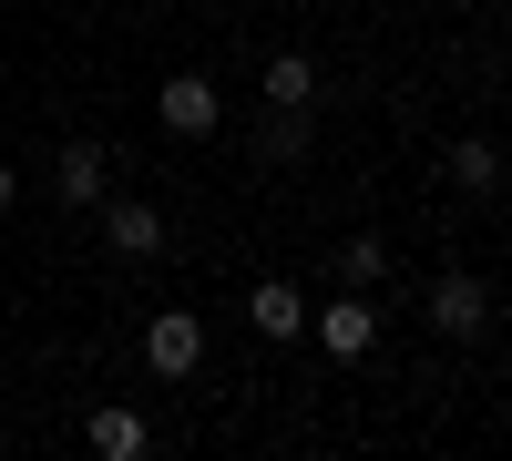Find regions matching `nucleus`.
<instances>
[{"label": "nucleus", "mask_w": 512, "mask_h": 461, "mask_svg": "<svg viewBox=\"0 0 512 461\" xmlns=\"http://www.w3.org/2000/svg\"><path fill=\"white\" fill-rule=\"evenodd\" d=\"M52 195L72 205V216H103V195H113V154H103L93 134H72V144L52 154Z\"/></svg>", "instance_id": "nucleus-1"}, {"label": "nucleus", "mask_w": 512, "mask_h": 461, "mask_svg": "<svg viewBox=\"0 0 512 461\" xmlns=\"http://www.w3.org/2000/svg\"><path fill=\"white\" fill-rule=\"evenodd\" d=\"M431 328H441V339H482V328H492V287H482L472 267L431 277Z\"/></svg>", "instance_id": "nucleus-2"}, {"label": "nucleus", "mask_w": 512, "mask_h": 461, "mask_svg": "<svg viewBox=\"0 0 512 461\" xmlns=\"http://www.w3.org/2000/svg\"><path fill=\"white\" fill-rule=\"evenodd\" d=\"M154 113H164V134H185V144H195V134H216V113H226V103H216V82H205V72H164Z\"/></svg>", "instance_id": "nucleus-3"}, {"label": "nucleus", "mask_w": 512, "mask_h": 461, "mask_svg": "<svg viewBox=\"0 0 512 461\" xmlns=\"http://www.w3.org/2000/svg\"><path fill=\"white\" fill-rule=\"evenodd\" d=\"M195 359H205V328H195L185 308H164V318L144 328V369H154V380H195Z\"/></svg>", "instance_id": "nucleus-4"}, {"label": "nucleus", "mask_w": 512, "mask_h": 461, "mask_svg": "<svg viewBox=\"0 0 512 461\" xmlns=\"http://www.w3.org/2000/svg\"><path fill=\"white\" fill-rule=\"evenodd\" d=\"M103 236L123 246V257H164V205H144V195H103Z\"/></svg>", "instance_id": "nucleus-5"}, {"label": "nucleus", "mask_w": 512, "mask_h": 461, "mask_svg": "<svg viewBox=\"0 0 512 461\" xmlns=\"http://www.w3.org/2000/svg\"><path fill=\"white\" fill-rule=\"evenodd\" d=\"M308 328H318V349H328V359H369V339H379V308H369V298H328Z\"/></svg>", "instance_id": "nucleus-6"}, {"label": "nucleus", "mask_w": 512, "mask_h": 461, "mask_svg": "<svg viewBox=\"0 0 512 461\" xmlns=\"http://www.w3.org/2000/svg\"><path fill=\"white\" fill-rule=\"evenodd\" d=\"M308 134H318L308 103H267V113H256V154H267V164H297V154H308Z\"/></svg>", "instance_id": "nucleus-7"}, {"label": "nucleus", "mask_w": 512, "mask_h": 461, "mask_svg": "<svg viewBox=\"0 0 512 461\" xmlns=\"http://www.w3.org/2000/svg\"><path fill=\"white\" fill-rule=\"evenodd\" d=\"M246 318H256V339H297V328H308V298H297L287 277H267V287L246 298Z\"/></svg>", "instance_id": "nucleus-8"}, {"label": "nucleus", "mask_w": 512, "mask_h": 461, "mask_svg": "<svg viewBox=\"0 0 512 461\" xmlns=\"http://www.w3.org/2000/svg\"><path fill=\"white\" fill-rule=\"evenodd\" d=\"M451 185L492 195V185H502V144H492V134H451Z\"/></svg>", "instance_id": "nucleus-9"}, {"label": "nucleus", "mask_w": 512, "mask_h": 461, "mask_svg": "<svg viewBox=\"0 0 512 461\" xmlns=\"http://www.w3.org/2000/svg\"><path fill=\"white\" fill-rule=\"evenodd\" d=\"M82 441H93L103 461H134V451H144V410H93V421H82Z\"/></svg>", "instance_id": "nucleus-10"}, {"label": "nucleus", "mask_w": 512, "mask_h": 461, "mask_svg": "<svg viewBox=\"0 0 512 461\" xmlns=\"http://www.w3.org/2000/svg\"><path fill=\"white\" fill-rule=\"evenodd\" d=\"M390 277V246L379 236H338V287H379Z\"/></svg>", "instance_id": "nucleus-11"}, {"label": "nucleus", "mask_w": 512, "mask_h": 461, "mask_svg": "<svg viewBox=\"0 0 512 461\" xmlns=\"http://www.w3.org/2000/svg\"><path fill=\"white\" fill-rule=\"evenodd\" d=\"M267 103H318V62L308 52H277L267 62Z\"/></svg>", "instance_id": "nucleus-12"}, {"label": "nucleus", "mask_w": 512, "mask_h": 461, "mask_svg": "<svg viewBox=\"0 0 512 461\" xmlns=\"http://www.w3.org/2000/svg\"><path fill=\"white\" fill-rule=\"evenodd\" d=\"M11 205H21V175H11V164H0V216H11Z\"/></svg>", "instance_id": "nucleus-13"}, {"label": "nucleus", "mask_w": 512, "mask_h": 461, "mask_svg": "<svg viewBox=\"0 0 512 461\" xmlns=\"http://www.w3.org/2000/svg\"><path fill=\"white\" fill-rule=\"evenodd\" d=\"M0 451H11V441H0Z\"/></svg>", "instance_id": "nucleus-14"}]
</instances>
